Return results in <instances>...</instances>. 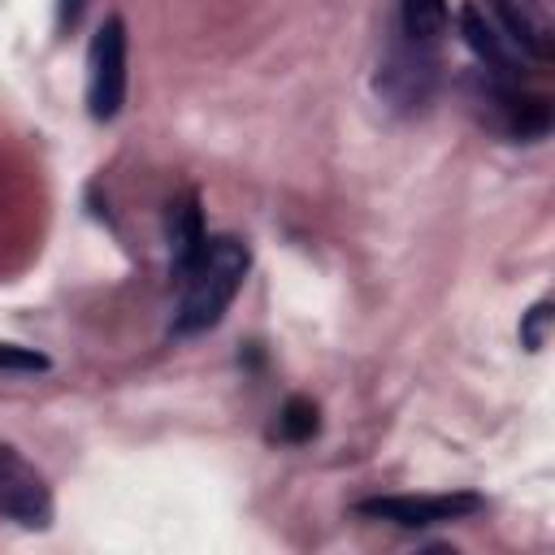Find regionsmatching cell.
Returning a JSON list of instances; mask_svg holds the SVG:
<instances>
[{
    "label": "cell",
    "instance_id": "6da1fadb",
    "mask_svg": "<svg viewBox=\"0 0 555 555\" xmlns=\"http://www.w3.org/2000/svg\"><path fill=\"white\" fill-rule=\"evenodd\" d=\"M251 269V247L234 234H208L199 256L186 264V273L178 278V308H173V334L191 338L204 334L212 325H221V317L230 312L234 295L243 291Z\"/></svg>",
    "mask_w": 555,
    "mask_h": 555
},
{
    "label": "cell",
    "instance_id": "7a4b0ae2",
    "mask_svg": "<svg viewBox=\"0 0 555 555\" xmlns=\"http://www.w3.org/2000/svg\"><path fill=\"white\" fill-rule=\"evenodd\" d=\"M442 87V61H438V48H425V43H412L408 35L390 30L386 48H382V61L373 69V91L377 100L390 108V113H425L434 104Z\"/></svg>",
    "mask_w": 555,
    "mask_h": 555
},
{
    "label": "cell",
    "instance_id": "3957f363",
    "mask_svg": "<svg viewBox=\"0 0 555 555\" xmlns=\"http://www.w3.org/2000/svg\"><path fill=\"white\" fill-rule=\"evenodd\" d=\"M464 95H468V108L494 134H503L512 143H533L551 130V100L525 91V82H507V78H494L486 69H468Z\"/></svg>",
    "mask_w": 555,
    "mask_h": 555
},
{
    "label": "cell",
    "instance_id": "277c9868",
    "mask_svg": "<svg viewBox=\"0 0 555 555\" xmlns=\"http://www.w3.org/2000/svg\"><path fill=\"white\" fill-rule=\"evenodd\" d=\"M126 22L108 13L87 43V113L91 121H113L126 104Z\"/></svg>",
    "mask_w": 555,
    "mask_h": 555
},
{
    "label": "cell",
    "instance_id": "5b68a950",
    "mask_svg": "<svg viewBox=\"0 0 555 555\" xmlns=\"http://www.w3.org/2000/svg\"><path fill=\"white\" fill-rule=\"evenodd\" d=\"M486 507L477 490H451V494H373L356 503V516L386 520L399 529H434L451 520H468Z\"/></svg>",
    "mask_w": 555,
    "mask_h": 555
},
{
    "label": "cell",
    "instance_id": "8992f818",
    "mask_svg": "<svg viewBox=\"0 0 555 555\" xmlns=\"http://www.w3.org/2000/svg\"><path fill=\"white\" fill-rule=\"evenodd\" d=\"M0 516L22 529L52 525V486L48 477L9 442H0Z\"/></svg>",
    "mask_w": 555,
    "mask_h": 555
},
{
    "label": "cell",
    "instance_id": "52a82bcc",
    "mask_svg": "<svg viewBox=\"0 0 555 555\" xmlns=\"http://www.w3.org/2000/svg\"><path fill=\"white\" fill-rule=\"evenodd\" d=\"M455 22H460V39L477 56V69H486L494 78H507V82H525V74L533 69L529 56L499 30V22L477 0H464L460 13H455Z\"/></svg>",
    "mask_w": 555,
    "mask_h": 555
},
{
    "label": "cell",
    "instance_id": "ba28073f",
    "mask_svg": "<svg viewBox=\"0 0 555 555\" xmlns=\"http://www.w3.org/2000/svg\"><path fill=\"white\" fill-rule=\"evenodd\" d=\"M477 4L529 56V65H546L555 56V13H551V0H477Z\"/></svg>",
    "mask_w": 555,
    "mask_h": 555
},
{
    "label": "cell",
    "instance_id": "9c48e42d",
    "mask_svg": "<svg viewBox=\"0 0 555 555\" xmlns=\"http://www.w3.org/2000/svg\"><path fill=\"white\" fill-rule=\"evenodd\" d=\"M165 238H169V273L173 282L186 273V264L199 256L208 230H204V208H199V195L186 191L182 199H173L165 208Z\"/></svg>",
    "mask_w": 555,
    "mask_h": 555
},
{
    "label": "cell",
    "instance_id": "30bf717a",
    "mask_svg": "<svg viewBox=\"0 0 555 555\" xmlns=\"http://www.w3.org/2000/svg\"><path fill=\"white\" fill-rule=\"evenodd\" d=\"M447 26H451L447 0H399V22H395V30L408 35L412 43L438 48L442 35H447Z\"/></svg>",
    "mask_w": 555,
    "mask_h": 555
},
{
    "label": "cell",
    "instance_id": "8fae6325",
    "mask_svg": "<svg viewBox=\"0 0 555 555\" xmlns=\"http://www.w3.org/2000/svg\"><path fill=\"white\" fill-rule=\"evenodd\" d=\"M317 429H321V412H317L312 399L291 395L278 408V421H273V438L278 442H308V438H317Z\"/></svg>",
    "mask_w": 555,
    "mask_h": 555
},
{
    "label": "cell",
    "instance_id": "7c38bea8",
    "mask_svg": "<svg viewBox=\"0 0 555 555\" xmlns=\"http://www.w3.org/2000/svg\"><path fill=\"white\" fill-rule=\"evenodd\" d=\"M551 299H538L529 312H520V347L525 351H542L546 347V334H551Z\"/></svg>",
    "mask_w": 555,
    "mask_h": 555
},
{
    "label": "cell",
    "instance_id": "4fadbf2b",
    "mask_svg": "<svg viewBox=\"0 0 555 555\" xmlns=\"http://www.w3.org/2000/svg\"><path fill=\"white\" fill-rule=\"evenodd\" d=\"M52 360L35 347H17V343H0V373H48Z\"/></svg>",
    "mask_w": 555,
    "mask_h": 555
},
{
    "label": "cell",
    "instance_id": "5bb4252c",
    "mask_svg": "<svg viewBox=\"0 0 555 555\" xmlns=\"http://www.w3.org/2000/svg\"><path fill=\"white\" fill-rule=\"evenodd\" d=\"M82 9H87V0H56V22H61V30H69V26H78V17H82Z\"/></svg>",
    "mask_w": 555,
    "mask_h": 555
}]
</instances>
